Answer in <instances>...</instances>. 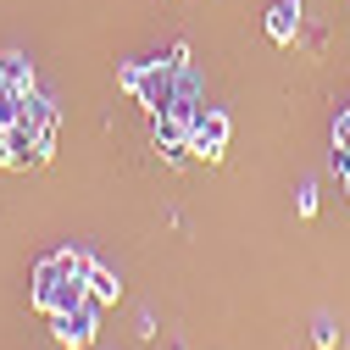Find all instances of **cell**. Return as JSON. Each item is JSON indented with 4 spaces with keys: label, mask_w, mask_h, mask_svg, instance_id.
Returning <instances> with one entry per match:
<instances>
[{
    "label": "cell",
    "mask_w": 350,
    "mask_h": 350,
    "mask_svg": "<svg viewBox=\"0 0 350 350\" xmlns=\"http://www.w3.org/2000/svg\"><path fill=\"white\" fill-rule=\"evenodd\" d=\"M90 261L95 256H83V250H56V256L39 261L33 267V289H28L33 312L56 317V312H72L78 300H90Z\"/></svg>",
    "instance_id": "6da1fadb"
},
{
    "label": "cell",
    "mask_w": 350,
    "mask_h": 350,
    "mask_svg": "<svg viewBox=\"0 0 350 350\" xmlns=\"http://www.w3.org/2000/svg\"><path fill=\"white\" fill-rule=\"evenodd\" d=\"M100 312H106L100 300H78L72 312H56V317H51V328H56V339H62L67 350H90L95 334H100Z\"/></svg>",
    "instance_id": "7a4b0ae2"
},
{
    "label": "cell",
    "mask_w": 350,
    "mask_h": 350,
    "mask_svg": "<svg viewBox=\"0 0 350 350\" xmlns=\"http://www.w3.org/2000/svg\"><path fill=\"white\" fill-rule=\"evenodd\" d=\"M178 72H184V67H172V62H145L134 100H139L150 117H161V111L172 106V95H178Z\"/></svg>",
    "instance_id": "3957f363"
},
{
    "label": "cell",
    "mask_w": 350,
    "mask_h": 350,
    "mask_svg": "<svg viewBox=\"0 0 350 350\" xmlns=\"http://www.w3.org/2000/svg\"><path fill=\"white\" fill-rule=\"evenodd\" d=\"M45 161H51V156L39 150V139H33L28 122L0 128V167H6V172H28V167H45Z\"/></svg>",
    "instance_id": "277c9868"
},
{
    "label": "cell",
    "mask_w": 350,
    "mask_h": 350,
    "mask_svg": "<svg viewBox=\"0 0 350 350\" xmlns=\"http://www.w3.org/2000/svg\"><path fill=\"white\" fill-rule=\"evenodd\" d=\"M223 150H228V117L217 111V106H206V111L195 117V128H189V156L223 161Z\"/></svg>",
    "instance_id": "5b68a950"
},
{
    "label": "cell",
    "mask_w": 350,
    "mask_h": 350,
    "mask_svg": "<svg viewBox=\"0 0 350 350\" xmlns=\"http://www.w3.org/2000/svg\"><path fill=\"white\" fill-rule=\"evenodd\" d=\"M23 122L33 128V139H39V150H56V100L51 95H39V90H28V106H23Z\"/></svg>",
    "instance_id": "8992f818"
},
{
    "label": "cell",
    "mask_w": 350,
    "mask_h": 350,
    "mask_svg": "<svg viewBox=\"0 0 350 350\" xmlns=\"http://www.w3.org/2000/svg\"><path fill=\"white\" fill-rule=\"evenodd\" d=\"M300 33V0H273L267 6V39L273 45H295Z\"/></svg>",
    "instance_id": "52a82bcc"
},
{
    "label": "cell",
    "mask_w": 350,
    "mask_h": 350,
    "mask_svg": "<svg viewBox=\"0 0 350 350\" xmlns=\"http://www.w3.org/2000/svg\"><path fill=\"white\" fill-rule=\"evenodd\" d=\"M90 300H100V306H117L122 300V278L111 267H100V261H90Z\"/></svg>",
    "instance_id": "ba28073f"
},
{
    "label": "cell",
    "mask_w": 350,
    "mask_h": 350,
    "mask_svg": "<svg viewBox=\"0 0 350 350\" xmlns=\"http://www.w3.org/2000/svg\"><path fill=\"white\" fill-rule=\"evenodd\" d=\"M23 106H28V90H17V83H0V128L23 122Z\"/></svg>",
    "instance_id": "9c48e42d"
},
{
    "label": "cell",
    "mask_w": 350,
    "mask_h": 350,
    "mask_svg": "<svg viewBox=\"0 0 350 350\" xmlns=\"http://www.w3.org/2000/svg\"><path fill=\"white\" fill-rule=\"evenodd\" d=\"M0 83H17V90H39L33 83V67L23 56H0Z\"/></svg>",
    "instance_id": "30bf717a"
},
{
    "label": "cell",
    "mask_w": 350,
    "mask_h": 350,
    "mask_svg": "<svg viewBox=\"0 0 350 350\" xmlns=\"http://www.w3.org/2000/svg\"><path fill=\"white\" fill-rule=\"evenodd\" d=\"M312 345H317V350H334V345H339V328H334V317H317V323H312Z\"/></svg>",
    "instance_id": "8fae6325"
},
{
    "label": "cell",
    "mask_w": 350,
    "mask_h": 350,
    "mask_svg": "<svg viewBox=\"0 0 350 350\" xmlns=\"http://www.w3.org/2000/svg\"><path fill=\"white\" fill-rule=\"evenodd\" d=\"M139 72H145V62H122V67H117V83H122L128 95L139 90Z\"/></svg>",
    "instance_id": "7c38bea8"
},
{
    "label": "cell",
    "mask_w": 350,
    "mask_h": 350,
    "mask_svg": "<svg viewBox=\"0 0 350 350\" xmlns=\"http://www.w3.org/2000/svg\"><path fill=\"white\" fill-rule=\"evenodd\" d=\"M295 211H300V217H317V184H300V195H295Z\"/></svg>",
    "instance_id": "4fadbf2b"
},
{
    "label": "cell",
    "mask_w": 350,
    "mask_h": 350,
    "mask_svg": "<svg viewBox=\"0 0 350 350\" xmlns=\"http://www.w3.org/2000/svg\"><path fill=\"white\" fill-rule=\"evenodd\" d=\"M167 62H172V67H189V45H184V39H178L172 51H167Z\"/></svg>",
    "instance_id": "5bb4252c"
}]
</instances>
